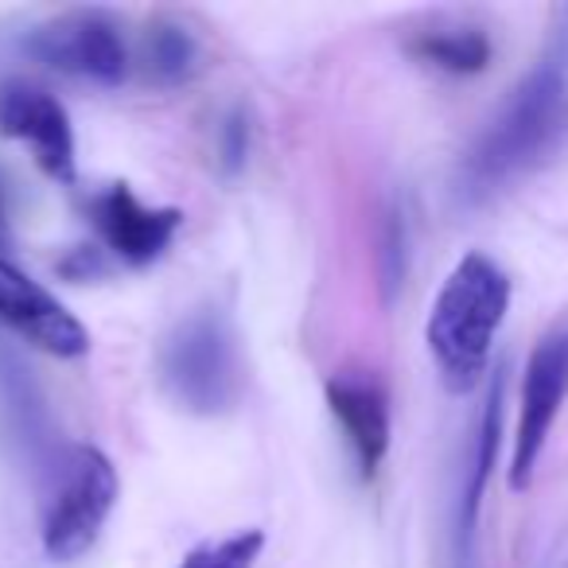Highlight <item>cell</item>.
Returning <instances> with one entry per match:
<instances>
[{
	"label": "cell",
	"instance_id": "obj_9",
	"mask_svg": "<svg viewBox=\"0 0 568 568\" xmlns=\"http://www.w3.org/2000/svg\"><path fill=\"white\" fill-rule=\"evenodd\" d=\"M90 226L121 265L144 268L168 253L183 226L175 206H144L129 183H110L90 199Z\"/></svg>",
	"mask_w": 568,
	"mask_h": 568
},
{
	"label": "cell",
	"instance_id": "obj_13",
	"mask_svg": "<svg viewBox=\"0 0 568 568\" xmlns=\"http://www.w3.org/2000/svg\"><path fill=\"white\" fill-rule=\"evenodd\" d=\"M265 549L261 529H234L219 541H203L187 552L175 568H253Z\"/></svg>",
	"mask_w": 568,
	"mask_h": 568
},
{
	"label": "cell",
	"instance_id": "obj_1",
	"mask_svg": "<svg viewBox=\"0 0 568 568\" xmlns=\"http://www.w3.org/2000/svg\"><path fill=\"white\" fill-rule=\"evenodd\" d=\"M568 149V63L541 55L506 94L456 168V203L475 211L549 168Z\"/></svg>",
	"mask_w": 568,
	"mask_h": 568
},
{
	"label": "cell",
	"instance_id": "obj_10",
	"mask_svg": "<svg viewBox=\"0 0 568 568\" xmlns=\"http://www.w3.org/2000/svg\"><path fill=\"white\" fill-rule=\"evenodd\" d=\"M327 409L339 425L358 479H374L389 452V394L371 371H339L327 378Z\"/></svg>",
	"mask_w": 568,
	"mask_h": 568
},
{
	"label": "cell",
	"instance_id": "obj_17",
	"mask_svg": "<svg viewBox=\"0 0 568 568\" xmlns=\"http://www.w3.org/2000/svg\"><path fill=\"white\" fill-rule=\"evenodd\" d=\"M12 245V203H9V183L0 180V250Z\"/></svg>",
	"mask_w": 568,
	"mask_h": 568
},
{
	"label": "cell",
	"instance_id": "obj_5",
	"mask_svg": "<svg viewBox=\"0 0 568 568\" xmlns=\"http://www.w3.org/2000/svg\"><path fill=\"white\" fill-rule=\"evenodd\" d=\"M28 51L51 71L94 87H118L133 67L125 32L105 9H71L43 20L28 36Z\"/></svg>",
	"mask_w": 568,
	"mask_h": 568
},
{
	"label": "cell",
	"instance_id": "obj_12",
	"mask_svg": "<svg viewBox=\"0 0 568 568\" xmlns=\"http://www.w3.org/2000/svg\"><path fill=\"white\" fill-rule=\"evenodd\" d=\"M409 51L420 59L425 67L440 74H452V79H471V74H483L490 67V36L483 28L459 24V28H428L417 40L409 43Z\"/></svg>",
	"mask_w": 568,
	"mask_h": 568
},
{
	"label": "cell",
	"instance_id": "obj_16",
	"mask_svg": "<svg viewBox=\"0 0 568 568\" xmlns=\"http://www.w3.org/2000/svg\"><path fill=\"white\" fill-rule=\"evenodd\" d=\"M545 55L568 63V9L557 12V24H552V40H549V51H545Z\"/></svg>",
	"mask_w": 568,
	"mask_h": 568
},
{
	"label": "cell",
	"instance_id": "obj_15",
	"mask_svg": "<svg viewBox=\"0 0 568 568\" xmlns=\"http://www.w3.org/2000/svg\"><path fill=\"white\" fill-rule=\"evenodd\" d=\"M409 237H405V219L397 211L386 214V234H382V276H386V288L394 293L405 276V261H409Z\"/></svg>",
	"mask_w": 568,
	"mask_h": 568
},
{
	"label": "cell",
	"instance_id": "obj_14",
	"mask_svg": "<svg viewBox=\"0 0 568 568\" xmlns=\"http://www.w3.org/2000/svg\"><path fill=\"white\" fill-rule=\"evenodd\" d=\"M214 149H219V168L226 175L242 172L245 168V152H250V121H245L242 110H230L219 125V136H214Z\"/></svg>",
	"mask_w": 568,
	"mask_h": 568
},
{
	"label": "cell",
	"instance_id": "obj_4",
	"mask_svg": "<svg viewBox=\"0 0 568 568\" xmlns=\"http://www.w3.org/2000/svg\"><path fill=\"white\" fill-rule=\"evenodd\" d=\"M118 495L121 483L113 459L94 444H71L51 475L48 503H43V552L67 565L94 549L118 506Z\"/></svg>",
	"mask_w": 568,
	"mask_h": 568
},
{
	"label": "cell",
	"instance_id": "obj_11",
	"mask_svg": "<svg viewBox=\"0 0 568 568\" xmlns=\"http://www.w3.org/2000/svg\"><path fill=\"white\" fill-rule=\"evenodd\" d=\"M199 40L172 17H160L144 28L141 36V48H136V71H141L144 82L160 90H172L183 87V82L195 79L199 71Z\"/></svg>",
	"mask_w": 568,
	"mask_h": 568
},
{
	"label": "cell",
	"instance_id": "obj_3",
	"mask_svg": "<svg viewBox=\"0 0 568 568\" xmlns=\"http://www.w3.org/2000/svg\"><path fill=\"white\" fill-rule=\"evenodd\" d=\"M160 382L168 397L195 417H219L234 409L242 394V363L226 312L199 308L168 332L160 347Z\"/></svg>",
	"mask_w": 568,
	"mask_h": 568
},
{
	"label": "cell",
	"instance_id": "obj_7",
	"mask_svg": "<svg viewBox=\"0 0 568 568\" xmlns=\"http://www.w3.org/2000/svg\"><path fill=\"white\" fill-rule=\"evenodd\" d=\"M0 136L20 141L55 183H74L79 149L63 102L32 82H4L0 87Z\"/></svg>",
	"mask_w": 568,
	"mask_h": 568
},
{
	"label": "cell",
	"instance_id": "obj_2",
	"mask_svg": "<svg viewBox=\"0 0 568 568\" xmlns=\"http://www.w3.org/2000/svg\"><path fill=\"white\" fill-rule=\"evenodd\" d=\"M510 276L495 257L471 250L456 261L428 308L425 343L452 394H471L483 382L495 335L510 312Z\"/></svg>",
	"mask_w": 568,
	"mask_h": 568
},
{
	"label": "cell",
	"instance_id": "obj_6",
	"mask_svg": "<svg viewBox=\"0 0 568 568\" xmlns=\"http://www.w3.org/2000/svg\"><path fill=\"white\" fill-rule=\"evenodd\" d=\"M568 397V320L545 332L529 351L526 374H521L518 425H514L510 448V490H526L541 464V452L560 417Z\"/></svg>",
	"mask_w": 568,
	"mask_h": 568
},
{
	"label": "cell",
	"instance_id": "obj_8",
	"mask_svg": "<svg viewBox=\"0 0 568 568\" xmlns=\"http://www.w3.org/2000/svg\"><path fill=\"white\" fill-rule=\"evenodd\" d=\"M0 324L55 358H82L90 351V332L82 320L4 253H0Z\"/></svg>",
	"mask_w": 568,
	"mask_h": 568
}]
</instances>
